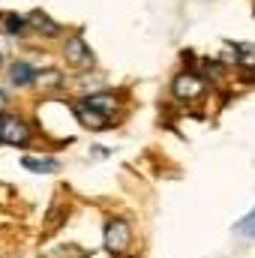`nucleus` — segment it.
I'll use <instances>...</instances> for the list:
<instances>
[{"instance_id":"obj_1","label":"nucleus","mask_w":255,"mask_h":258,"mask_svg":"<svg viewBox=\"0 0 255 258\" xmlns=\"http://www.w3.org/2000/svg\"><path fill=\"white\" fill-rule=\"evenodd\" d=\"M105 249L111 255H123L129 246H132V231H129L126 219H108L105 222Z\"/></svg>"},{"instance_id":"obj_2","label":"nucleus","mask_w":255,"mask_h":258,"mask_svg":"<svg viewBox=\"0 0 255 258\" xmlns=\"http://www.w3.org/2000/svg\"><path fill=\"white\" fill-rule=\"evenodd\" d=\"M171 90H174L177 99H198V96L204 93V81H201L195 72H180V75L174 78Z\"/></svg>"},{"instance_id":"obj_3","label":"nucleus","mask_w":255,"mask_h":258,"mask_svg":"<svg viewBox=\"0 0 255 258\" xmlns=\"http://www.w3.org/2000/svg\"><path fill=\"white\" fill-rule=\"evenodd\" d=\"M63 54L72 66H93V51L87 48V42H84L81 36H69V39H66Z\"/></svg>"},{"instance_id":"obj_4","label":"nucleus","mask_w":255,"mask_h":258,"mask_svg":"<svg viewBox=\"0 0 255 258\" xmlns=\"http://www.w3.org/2000/svg\"><path fill=\"white\" fill-rule=\"evenodd\" d=\"M3 141H6V144H12V147H24V144L30 141V126H27L21 117H6Z\"/></svg>"},{"instance_id":"obj_5","label":"nucleus","mask_w":255,"mask_h":258,"mask_svg":"<svg viewBox=\"0 0 255 258\" xmlns=\"http://www.w3.org/2000/svg\"><path fill=\"white\" fill-rule=\"evenodd\" d=\"M72 111H75V117H78V123L87 129H105L108 126V117L105 114H99L96 108H90L84 99H78L75 105H72Z\"/></svg>"},{"instance_id":"obj_6","label":"nucleus","mask_w":255,"mask_h":258,"mask_svg":"<svg viewBox=\"0 0 255 258\" xmlns=\"http://www.w3.org/2000/svg\"><path fill=\"white\" fill-rule=\"evenodd\" d=\"M36 69L30 63H24V60H15V63L9 66V81L15 84V87H27V84H33L36 81Z\"/></svg>"},{"instance_id":"obj_7","label":"nucleus","mask_w":255,"mask_h":258,"mask_svg":"<svg viewBox=\"0 0 255 258\" xmlns=\"http://www.w3.org/2000/svg\"><path fill=\"white\" fill-rule=\"evenodd\" d=\"M27 24H30L39 36H57V33H60V24H54V21H51L45 12H39V9L27 15Z\"/></svg>"},{"instance_id":"obj_8","label":"nucleus","mask_w":255,"mask_h":258,"mask_svg":"<svg viewBox=\"0 0 255 258\" xmlns=\"http://www.w3.org/2000/svg\"><path fill=\"white\" fill-rule=\"evenodd\" d=\"M84 102L90 105V108H96L99 114H114V108H117V99H114V93H90V96H84Z\"/></svg>"},{"instance_id":"obj_9","label":"nucleus","mask_w":255,"mask_h":258,"mask_svg":"<svg viewBox=\"0 0 255 258\" xmlns=\"http://www.w3.org/2000/svg\"><path fill=\"white\" fill-rule=\"evenodd\" d=\"M21 165L27 168V171H36V174H48V171H57L60 168V162L57 159H51V156H24L21 159Z\"/></svg>"},{"instance_id":"obj_10","label":"nucleus","mask_w":255,"mask_h":258,"mask_svg":"<svg viewBox=\"0 0 255 258\" xmlns=\"http://www.w3.org/2000/svg\"><path fill=\"white\" fill-rule=\"evenodd\" d=\"M228 48L234 51V60L240 66H249V69L255 66V45L252 42H231Z\"/></svg>"},{"instance_id":"obj_11","label":"nucleus","mask_w":255,"mask_h":258,"mask_svg":"<svg viewBox=\"0 0 255 258\" xmlns=\"http://www.w3.org/2000/svg\"><path fill=\"white\" fill-rule=\"evenodd\" d=\"M234 234L237 237H243V240H255V207L234 225Z\"/></svg>"},{"instance_id":"obj_12","label":"nucleus","mask_w":255,"mask_h":258,"mask_svg":"<svg viewBox=\"0 0 255 258\" xmlns=\"http://www.w3.org/2000/svg\"><path fill=\"white\" fill-rule=\"evenodd\" d=\"M3 27H6V33L18 36V33L27 30V18H24V15H15V12H6V15H3Z\"/></svg>"},{"instance_id":"obj_13","label":"nucleus","mask_w":255,"mask_h":258,"mask_svg":"<svg viewBox=\"0 0 255 258\" xmlns=\"http://www.w3.org/2000/svg\"><path fill=\"white\" fill-rule=\"evenodd\" d=\"M36 84H39V87H45V90H54V87H60V84H63V75H60L57 69H45V72H39V75H36Z\"/></svg>"},{"instance_id":"obj_14","label":"nucleus","mask_w":255,"mask_h":258,"mask_svg":"<svg viewBox=\"0 0 255 258\" xmlns=\"http://www.w3.org/2000/svg\"><path fill=\"white\" fill-rule=\"evenodd\" d=\"M204 72H207V75H210V78H219V72H222V66L216 63V60H204Z\"/></svg>"},{"instance_id":"obj_15","label":"nucleus","mask_w":255,"mask_h":258,"mask_svg":"<svg viewBox=\"0 0 255 258\" xmlns=\"http://www.w3.org/2000/svg\"><path fill=\"white\" fill-rule=\"evenodd\" d=\"M3 126H6V117L0 114V141H3Z\"/></svg>"},{"instance_id":"obj_16","label":"nucleus","mask_w":255,"mask_h":258,"mask_svg":"<svg viewBox=\"0 0 255 258\" xmlns=\"http://www.w3.org/2000/svg\"><path fill=\"white\" fill-rule=\"evenodd\" d=\"M3 105H6V93L0 90V108H3Z\"/></svg>"},{"instance_id":"obj_17","label":"nucleus","mask_w":255,"mask_h":258,"mask_svg":"<svg viewBox=\"0 0 255 258\" xmlns=\"http://www.w3.org/2000/svg\"><path fill=\"white\" fill-rule=\"evenodd\" d=\"M0 66H3V54H0Z\"/></svg>"}]
</instances>
